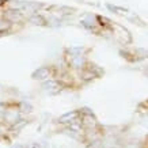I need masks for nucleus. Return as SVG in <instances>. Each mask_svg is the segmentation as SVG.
Wrapping results in <instances>:
<instances>
[{
	"mask_svg": "<svg viewBox=\"0 0 148 148\" xmlns=\"http://www.w3.org/2000/svg\"><path fill=\"white\" fill-rule=\"evenodd\" d=\"M10 26V23L8 22H4V21H0V33L1 32H4L5 29Z\"/></svg>",
	"mask_w": 148,
	"mask_h": 148,
	"instance_id": "nucleus-5",
	"label": "nucleus"
},
{
	"mask_svg": "<svg viewBox=\"0 0 148 148\" xmlns=\"http://www.w3.org/2000/svg\"><path fill=\"white\" fill-rule=\"evenodd\" d=\"M44 87H45L46 90H53V88H58V84L56 83V82H53V80H50V82H46L45 84H44Z\"/></svg>",
	"mask_w": 148,
	"mask_h": 148,
	"instance_id": "nucleus-3",
	"label": "nucleus"
},
{
	"mask_svg": "<svg viewBox=\"0 0 148 148\" xmlns=\"http://www.w3.org/2000/svg\"><path fill=\"white\" fill-rule=\"evenodd\" d=\"M4 113H5V106L3 105V103H0V116L4 114Z\"/></svg>",
	"mask_w": 148,
	"mask_h": 148,
	"instance_id": "nucleus-6",
	"label": "nucleus"
},
{
	"mask_svg": "<svg viewBox=\"0 0 148 148\" xmlns=\"http://www.w3.org/2000/svg\"><path fill=\"white\" fill-rule=\"evenodd\" d=\"M19 109H21V110H22V112H30V105H27L26 102H22L21 103V106H19Z\"/></svg>",
	"mask_w": 148,
	"mask_h": 148,
	"instance_id": "nucleus-4",
	"label": "nucleus"
},
{
	"mask_svg": "<svg viewBox=\"0 0 148 148\" xmlns=\"http://www.w3.org/2000/svg\"><path fill=\"white\" fill-rule=\"evenodd\" d=\"M30 22H33L34 25H44L45 21H44L42 16H40V15H33V16H30Z\"/></svg>",
	"mask_w": 148,
	"mask_h": 148,
	"instance_id": "nucleus-2",
	"label": "nucleus"
},
{
	"mask_svg": "<svg viewBox=\"0 0 148 148\" xmlns=\"http://www.w3.org/2000/svg\"><path fill=\"white\" fill-rule=\"evenodd\" d=\"M1 4H3V0H0V5H1Z\"/></svg>",
	"mask_w": 148,
	"mask_h": 148,
	"instance_id": "nucleus-7",
	"label": "nucleus"
},
{
	"mask_svg": "<svg viewBox=\"0 0 148 148\" xmlns=\"http://www.w3.org/2000/svg\"><path fill=\"white\" fill-rule=\"evenodd\" d=\"M50 75V71H49V68H45V67H42L40 68L38 71H36L34 73H33V77L34 79H40V80H44V79H48Z\"/></svg>",
	"mask_w": 148,
	"mask_h": 148,
	"instance_id": "nucleus-1",
	"label": "nucleus"
}]
</instances>
